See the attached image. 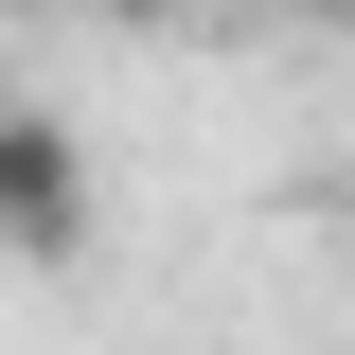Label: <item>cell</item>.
I'll return each mask as SVG.
<instances>
[{
    "mask_svg": "<svg viewBox=\"0 0 355 355\" xmlns=\"http://www.w3.org/2000/svg\"><path fill=\"white\" fill-rule=\"evenodd\" d=\"M71 231H89L71 125H18V107H0V249H71Z\"/></svg>",
    "mask_w": 355,
    "mask_h": 355,
    "instance_id": "6da1fadb",
    "label": "cell"
},
{
    "mask_svg": "<svg viewBox=\"0 0 355 355\" xmlns=\"http://www.w3.org/2000/svg\"><path fill=\"white\" fill-rule=\"evenodd\" d=\"M89 18H196V0H89Z\"/></svg>",
    "mask_w": 355,
    "mask_h": 355,
    "instance_id": "7a4b0ae2",
    "label": "cell"
}]
</instances>
